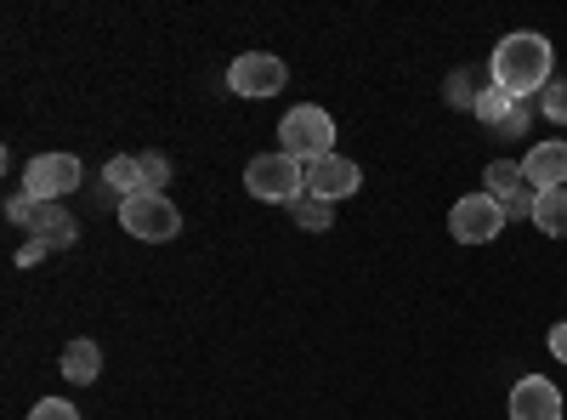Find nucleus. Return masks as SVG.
I'll use <instances>...</instances> for the list:
<instances>
[{
    "mask_svg": "<svg viewBox=\"0 0 567 420\" xmlns=\"http://www.w3.org/2000/svg\"><path fill=\"white\" fill-rule=\"evenodd\" d=\"M103 182H109V194L120 199H136V194H148V176H142V160L136 154H120L103 165Z\"/></svg>",
    "mask_w": 567,
    "mask_h": 420,
    "instance_id": "obj_14",
    "label": "nucleus"
},
{
    "mask_svg": "<svg viewBox=\"0 0 567 420\" xmlns=\"http://www.w3.org/2000/svg\"><path fill=\"white\" fill-rule=\"evenodd\" d=\"M7 216H12V222H18V227H29V222H34V199H29V194H23V188H18V194H12V199H7Z\"/></svg>",
    "mask_w": 567,
    "mask_h": 420,
    "instance_id": "obj_22",
    "label": "nucleus"
},
{
    "mask_svg": "<svg viewBox=\"0 0 567 420\" xmlns=\"http://www.w3.org/2000/svg\"><path fill=\"white\" fill-rule=\"evenodd\" d=\"M499 227H505V211L488 194H465L449 211V233H454L460 245H488V239H499Z\"/></svg>",
    "mask_w": 567,
    "mask_h": 420,
    "instance_id": "obj_8",
    "label": "nucleus"
},
{
    "mask_svg": "<svg viewBox=\"0 0 567 420\" xmlns=\"http://www.w3.org/2000/svg\"><path fill=\"white\" fill-rule=\"evenodd\" d=\"M449 103H454V109H471V103H477V91H471V74H454V80H449Z\"/></svg>",
    "mask_w": 567,
    "mask_h": 420,
    "instance_id": "obj_21",
    "label": "nucleus"
},
{
    "mask_svg": "<svg viewBox=\"0 0 567 420\" xmlns=\"http://www.w3.org/2000/svg\"><path fill=\"white\" fill-rule=\"evenodd\" d=\"M523 171H528V182H534V194L567 188V143H561V136H545V143H534L528 160H523Z\"/></svg>",
    "mask_w": 567,
    "mask_h": 420,
    "instance_id": "obj_11",
    "label": "nucleus"
},
{
    "mask_svg": "<svg viewBox=\"0 0 567 420\" xmlns=\"http://www.w3.org/2000/svg\"><path fill=\"white\" fill-rule=\"evenodd\" d=\"M284 80H290V69H284V58H272V52H245V58H233V69H227L233 98H256V103L278 98Z\"/></svg>",
    "mask_w": 567,
    "mask_h": 420,
    "instance_id": "obj_6",
    "label": "nucleus"
},
{
    "mask_svg": "<svg viewBox=\"0 0 567 420\" xmlns=\"http://www.w3.org/2000/svg\"><path fill=\"white\" fill-rule=\"evenodd\" d=\"M245 188L256 194V199H267V205H296L301 194H307V165L301 160H290V154H256L250 165H245Z\"/></svg>",
    "mask_w": 567,
    "mask_h": 420,
    "instance_id": "obj_2",
    "label": "nucleus"
},
{
    "mask_svg": "<svg viewBox=\"0 0 567 420\" xmlns=\"http://www.w3.org/2000/svg\"><path fill=\"white\" fill-rule=\"evenodd\" d=\"M471 114H477V120H483L488 131H499V125H505V120L516 114V98H511V91H499V85L488 80V85L477 91V103H471Z\"/></svg>",
    "mask_w": 567,
    "mask_h": 420,
    "instance_id": "obj_16",
    "label": "nucleus"
},
{
    "mask_svg": "<svg viewBox=\"0 0 567 420\" xmlns=\"http://www.w3.org/2000/svg\"><path fill=\"white\" fill-rule=\"evenodd\" d=\"M483 182H488V188H483V194H488V199H499V211H505V222H523V216L534 222V199H539V194H534V182H528V171H523V160H494Z\"/></svg>",
    "mask_w": 567,
    "mask_h": 420,
    "instance_id": "obj_7",
    "label": "nucleus"
},
{
    "mask_svg": "<svg viewBox=\"0 0 567 420\" xmlns=\"http://www.w3.org/2000/svg\"><path fill=\"white\" fill-rule=\"evenodd\" d=\"M539 114H545L550 125H567V80H550V85L539 91Z\"/></svg>",
    "mask_w": 567,
    "mask_h": 420,
    "instance_id": "obj_18",
    "label": "nucleus"
},
{
    "mask_svg": "<svg viewBox=\"0 0 567 420\" xmlns=\"http://www.w3.org/2000/svg\"><path fill=\"white\" fill-rule=\"evenodd\" d=\"M550 69H556V52H550V40L534 34V29H516L494 45V58H488V80L499 91H511L516 103H528L534 91L550 85Z\"/></svg>",
    "mask_w": 567,
    "mask_h": 420,
    "instance_id": "obj_1",
    "label": "nucleus"
},
{
    "mask_svg": "<svg viewBox=\"0 0 567 420\" xmlns=\"http://www.w3.org/2000/svg\"><path fill=\"white\" fill-rule=\"evenodd\" d=\"M29 420H80V409L63 403V398H40V403L29 409Z\"/></svg>",
    "mask_w": 567,
    "mask_h": 420,
    "instance_id": "obj_19",
    "label": "nucleus"
},
{
    "mask_svg": "<svg viewBox=\"0 0 567 420\" xmlns=\"http://www.w3.org/2000/svg\"><path fill=\"white\" fill-rule=\"evenodd\" d=\"M550 352H556V363H567V318L550 330Z\"/></svg>",
    "mask_w": 567,
    "mask_h": 420,
    "instance_id": "obj_24",
    "label": "nucleus"
},
{
    "mask_svg": "<svg viewBox=\"0 0 567 420\" xmlns=\"http://www.w3.org/2000/svg\"><path fill=\"white\" fill-rule=\"evenodd\" d=\"M80 182H85V171H80L74 154H34L29 171H23V194L34 205H63Z\"/></svg>",
    "mask_w": 567,
    "mask_h": 420,
    "instance_id": "obj_4",
    "label": "nucleus"
},
{
    "mask_svg": "<svg viewBox=\"0 0 567 420\" xmlns=\"http://www.w3.org/2000/svg\"><path fill=\"white\" fill-rule=\"evenodd\" d=\"M142 160V176H148V194H159V182H171V160L165 154H136Z\"/></svg>",
    "mask_w": 567,
    "mask_h": 420,
    "instance_id": "obj_20",
    "label": "nucleus"
},
{
    "mask_svg": "<svg viewBox=\"0 0 567 420\" xmlns=\"http://www.w3.org/2000/svg\"><path fill=\"white\" fill-rule=\"evenodd\" d=\"M528 125H534V114H528V103H516V114L499 125V136H528Z\"/></svg>",
    "mask_w": 567,
    "mask_h": 420,
    "instance_id": "obj_23",
    "label": "nucleus"
},
{
    "mask_svg": "<svg viewBox=\"0 0 567 420\" xmlns=\"http://www.w3.org/2000/svg\"><path fill=\"white\" fill-rule=\"evenodd\" d=\"M290 211H296V227H307V233H323L329 222H336V216H329V205H323V199H312V194H301Z\"/></svg>",
    "mask_w": 567,
    "mask_h": 420,
    "instance_id": "obj_17",
    "label": "nucleus"
},
{
    "mask_svg": "<svg viewBox=\"0 0 567 420\" xmlns=\"http://www.w3.org/2000/svg\"><path fill=\"white\" fill-rule=\"evenodd\" d=\"M534 227L545 239H567V188H550L534 199Z\"/></svg>",
    "mask_w": 567,
    "mask_h": 420,
    "instance_id": "obj_15",
    "label": "nucleus"
},
{
    "mask_svg": "<svg viewBox=\"0 0 567 420\" xmlns=\"http://www.w3.org/2000/svg\"><path fill=\"white\" fill-rule=\"evenodd\" d=\"M511 420H567L561 414V392H556V381H545V376H523L511 387Z\"/></svg>",
    "mask_w": 567,
    "mask_h": 420,
    "instance_id": "obj_10",
    "label": "nucleus"
},
{
    "mask_svg": "<svg viewBox=\"0 0 567 420\" xmlns=\"http://www.w3.org/2000/svg\"><path fill=\"white\" fill-rule=\"evenodd\" d=\"M29 233H34V245H40V250H69V245L80 239V222H74L63 205H34Z\"/></svg>",
    "mask_w": 567,
    "mask_h": 420,
    "instance_id": "obj_12",
    "label": "nucleus"
},
{
    "mask_svg": "<svg viewBox=\"0 0 567 420\" xmlns=\"http://www.w3.org/2000/svg\"><path fill=\"white\" fill-rule=\"evenodd\" d=\"M120 227L131 233V239H176L182 233V211L165 199V194H136V199H120Z\"/></svg>",
    "mask_w": 567,
    "mask_h": 420,
    "instance_id": "obj_5",
    "label": "nucleus"
},
{
    "mask_svg": "<svg viewBox=\"0 0 567 420\" xmlns=\"http://www.w3.org/2000/svg\"><path fill=\"white\" fill-rule=\"evenodd\" d=\"M97 376H103V347H97V341H69V347H63V381L91 387Z\"/></svg>",
    "mask_w": 567,
    "mask_h": 420,
    "instance_id": "obj_13",
    "label": "nucleus"
},
{
    "mask_svg": "<svg viewBox=\"0 0 567 420\" xmlns=\"http://www.w3.org/2000/svg\"><path fill=\"white\" fill-rule=\"evenodd\" d=\"M358 188H363V171H358L347 154H323V160L307 165V194L323 199V205H336V199H347V194H358Z\"/></svg>",
    "mask_w": 567,
    "mask_h": 420,
    "instance_id": "obj_9",
    "label": "nucleus"
},
{
    "mask_svg": "<svg viewBox=\"0 0 567 420\" xmlns=\"http://www.w3.org/2000/svg\"><path fill=\"white\" fill-rule=\"evenodd\" d=\"M278 143H284V154L290 160H301V165H312V160H323V154H336V120H329L323 109H290L278 120Z\"/></svg>",
    "mask_w": 567,
    "mask_h": 420,
    "instance_id": "obj_3",
    "label": "nucleus"
}]
</instances>
